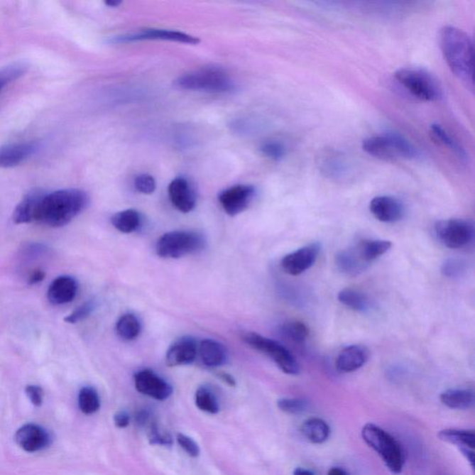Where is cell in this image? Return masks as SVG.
<instances>
[{
    "label": "cell",
    "instance_id": "obj_36",
    "mask_svg": "<svg viewBox=\"0 0 475 475\" xmlns=\"http://www.w3.org/2000/svg\"><path fill=\"white\" fill-rule=\"evenodd\" d=\"M278 408L287 414H301L307 410L310 403L307 399L297 398H284L278 399Z\"/></svg>",
    "mask_w": 475,
    "mask_h": 475
},
{
    "label": "cell",
    "instance_id": "obj_27",
    "mask_svg": "<svg viewBox=\"0 0 475 475\" xmlns=\"http://www.w3.org/2000/svg\"><path fill=\"white\" fill-rule=\"evenodd\" d=\"M437 437L444 443L458 447L459 450H474L475 434L473 430L444 429L438 432Z\"/></svg>",
    "mask_w": 475,
    "mask_h": 475
},
{
    "label": "cell",
    "instance_id": "obj_20",
    "mask_svg": "<svg viewBox=\"0 0 475 475\" xmlns=\"http://www.w3.org/2000/svg\"><path fill=\"white\" fill-rule=\"evenodd\" d=\"M77 281L71 276H60L50 283L48 290V301L53 305H62L71 302L77 296Z\"/></svg>",
    "mask_w": 475,
    "mask_h": 475
},
{
    "label": "cell",
    "instance_id": "obj_4",
    "mask_svg": "<svg viewBox=\"0 0 475 475\" xmlns=\"http://www.w3.org/2000/svg\"><path fill=\"white\" fill-rule=\"evenodd\" d=\"M178 89L208 93H229L236 89L234 81L225 70L208 66L181 75L175 81Z\"/></svg>",
    "mask_w": 475,
    "mask_h": 475
},
{
    "label": "cell",
    "instance_id": "obj_50",
    "mask_svg": "<svg viewBox=\"0 0 475 475\" xmlns=\"http://www.w3.org/2000/svg\"><path fill=\"white\" fill-rule=\"evenodd\" d=\"M293 475H315L312 471L305 468H296Z\"/></svg>",
    "mask_w": 475,
    "mask_h": 475
},
{
    "label": "cell",
    "instance_id": "obj_33",
    "mask_svg": "<svg viewBox=\"0 0 475 475\" xmlns=\"http://www.w3.org/2000/svg\"><path fill=\"white\" fill-rule=\"evenodd\" d=\"M78 405H80L82 413L87 415L96 413L101 408L98 392L93 387H83L78 395Z\"/></svg>",
    "mask_w": 475,
    "mask_h": 475
},
{
    "label": "cell",
    "instance_id": "obj_24",
    "mask_svg": "<svg viewBox=\"0 0 475 475\" xmlns=\"http://www.w3.org/2000/svg\"><path fill=\"white\" fill-rule=\"evenodd\" d=\"M440 400L452 410H465L474 408L475 395L471 389H449L442 393Z\"/></svg>",
    "mask_w": 475,
    "mask_h": 475
},
{
    "label": "cell",
    "instance_id": "obj_3",
    "mask_svg": "<svg viewBox=\"0 0 475 475\" xmlns=\"http://www.w3.org/2000/svg\"><path fill=\"white\" fill-rule=\"evenodd\" d=\"M361 435L365 443L381 457L392 474L402 473L405 454L399 442L391 434L374 423H367L363 426Z\"/></svg>",
    "mask_w": 475,
    "mask_h": 475
},
{
    "label": "cell",
    "instance_id": "obj_18",
    "mask_svg": "<svg viewBox=\"0 0 475 475\" xmlns=\"http://www.w3.org/2000/svg\"><path fill=\"white\" fill-rule=\"evenodd\" d=\"M38 150L36 142H18L0 148V168H11L21 165Z\"/></svg>",
    "mask_w": 475,
    "mask_h": 475
},
{
    "label": "cell",
    "instance_id": "obj_21",
    "mask_svg": "<svg viewBox=\"0 0 475 475\" xmlns=\"http://www.w3.org/2000/svg\"><path fill=\"white\" fill-rule=\"evenodd\" d=\"M202 362L210 368L220 367L228 361V351L219 342L205 339L198 346Z\"/></svg>",
    "mask_w": 475,
    "mask_h": 475
},
{
    "label": "cell",
    "instance_id": "obj_38",
    "mask_svg": "<svg viewBox=\"0 0 475 475\" xmlns=\"http://www.w3.org/2000/svg\"><path fill=\"white\" fill-rule=\"evenodd\" d=\"M467 271V263L464 260L450 258L442 266L441 271L447 278L462 277Z\"/></svg>",
    "mask_w": 475,
    "mask_h": 475
},
{
    "label": "cell",
    "instance_id": "obj_48",
    "mask_svg": "<svg viewBox=\"0 0 475 475\" xmlns=\"http://www.w3.org/2000/svg\"><path fill=\"white\" fill-rule=\"evenodd\" d=\"M137 422H138V425H143L145 423L149 420V413H147V411H141L137 415Z\"/></svg>",
    "mask_w": 475,
    "mask_h": 475
},
{
    "label": "cell",
    "instance_id": "obj_35",
    "mask_svg": "<svg viewBox=\"0 0 475 475\" xmlns=\"http://www.w3.org/2000/svg\"><path fill=\"white\" fill-rule=\"evenodd\" d=\"M195 404L200 410L209 414L219 413V404L217 396L207 387H199L195 393Z\"/></svg>",
    "mask_w": 475,
    "mask_h": 475
},
{
    "label": "cell",
    "instance_id": "obj_51",
    "mask_svg": "<svg viewBox=\"0 0 475 475\" xmlns=\"http://www.w3.org/2000/svg\"><path fill=\"white\" fill-rule=\"evenodd\" d=\"M105 4L109 6V7L116 8L118 6L122 4V2L119 1V0H109V1L105 2Z\"/></svg>",
    "mask_w": 475,
    "mask_h": 475
},
{
    "label": "cell",
    "instance_id": "obj_11",
    "mask_svg": "<svg viewBox=\"0 0 475 475\" xmlns=\"http://www.w3.org/2000/svg\"><path fill=\"white\" fill-rule=\"evenodd\" d=\"M322 246L313 243L288 253L281 260V268L290 276H298L310 269L316 263Z\"/></svg>",
    "mask_w": 475,
    "mask_h": 475
},
{
    "label": "cell",
    "instance_id": "obj_17",
    "mask_svg": "<svg viewBox=\"0 0 475 475\" xmlns=\"http://www.w3.org/2000/svg\"><path fill=\"white\" fill-rule=\"evenodd\" d=\"M198 355V346L195 339L183 337L172 344L166 353V364L169 367H178L195 362Z\"/></svg>",
    "mask_w": 475,
    "mask_h": 475
},
{
    "label": "cell",
    "instance_id": "obj_15",
    "mask_svg": "<svg viewBox=\"0 0 475 475\" xmlns=\"http://www.w3.org/2000/svg\"><path fill=\"white\" fill-rule=\"evenodd\" d=\"M15 441L26 452H36L45 449L50 442L48 432L41 426L27 423L15 434Z\"/></svg>",
    "mask_w": 475,
    "mask_h": 475
},
{
    "label": "cell",
    "instance_id": "obj_32",
    "mask_svg": "<svg viewBox=\"0 0 475 475\" xmlns=\"http://www.w3.org/2000/svg\"><path fill=\"white\" fill-rule=\"evenodd\" d=\"M281 335L293 343L302 344L310 337V329L305 323L299 320L284 322L280 329Z\"/></svg>",
    "mask_w": 475,
    "mask_h": 475
},
{
    "label": "cell",
    "instance_id": "obj_2",
    "mask_svg": "<svg viewBox=\"0 0 475 475\" xmlns=\"http://www.w3.org/2000/svg\"><path fill=\"white\" fill-rule=\"evenodd\" d=\"M89 201L87 193L77 189L44 193L36 221L50 228L65 226L87 208Z\"/></svg>",
    "mask_w": 475,
    "mask_h": 475
},
{
    "label": "cell",
    "instance_id": "obj_5",
    "mask_svg": "<svg viewBox=\"0 0 475 475\" xmlns=\"http://www.w3.org/2000/svg\"><path fill=\"white\" fill-rule=\"evenodd\" d=\"M362 149L368 155L383 161L413 160L419 155V151L410 141L398 134L373 136L362 141Z\"/></svg>",
    "mask_w": 475,
    "mask_h": 475
},
{
    "label": "cell",
    "instance_id": "obj_16",
    "mask_svg": "<svg viewBox=\"0 0 475 475\" xmlns=\"http://www.w3.org/2000/svg\"><path fill=\"white\" fill-rule=\"evenodd\" d=\"M169 198L181 213L187 214L195 208L196 195L189 181L184 178H175L169 184Z\"/></svg>",
    "mask_w": 475,
    "mask_h": 475
},
{
    "label": "cell",
    "instance_id": "obj_14",
    "mask_svg": "<svg viewBox=\"0 0 475 475\" xmlns=\"http://www.w3.org/2000/svg\"><path fill=\"white\" fill-rule=\"evenodd\" d=\"M370 211L375 219L383 223L398 222L405 216L404 204L392 196H377L372 199Z\"/></svg>",
    "mask_w": 475,
    "mask_h": 475
},
{
    "label": "cell",
    "instance_id": "obj_46",
    "mask_svg": "<svg viewBox=\"0 0 475 475\" xmlns=\"http://www.w3.org/2000/svg\"><path fill=\"white\" fill-rule=\"evenodd\" d=\"M46 278V272L41 268H36L34 271H32L28 277V283L30 285H35V284H38L42 283L44 280V278Z\"/></svg>",
    "mask_w": 475,
    "mask_h": 475
},
{
    "label": "cell",
    "instance_id": "obj_19",
    "mask_svg": "<svg viewBox=\"0 0 475 475\" xmlns=\"http://www.w3.org/2000/svg\"><path fill=\"white\" fill-rule=\"evenodd\" d=\"M370 350L361 344H353L344 348L337 359V368L343 373L359 370L370 359Z\"/></svg>",
    "mask_w": 475,
    "mask_h": 475
},
{
    "label": "cell",
    "instance_id": "obj_40",
    "mask_svg": "<svg viewBox=\"0 0 475 475\" xmlns=\"http://www.w3.org/2000/svg\"><path fill=\"white\" fill-rule=\"evenodd\" d=\"M95 307L96 305L94 301L84 302L83 305H81L80 307H78L77 310L72 311L71 314L65 317V322L70 323V324H75V323L80 322L81 320H84L87 317H89V315L93 312Z\"/></svg>",
    "mask_w": 475,
    "mask_h": 475
},
{
    "label": "cell",
    "instance_id": "obj_23",
    "mask_svg": "<svg viewBox=\"0 0 475 475\" xmlns=\"http://www.w3.org/2000/svg\"><path fill=\"white\" fill-rule=\"evenodd\" d=\"M335 263H337V268L342 273L350 277L358 276L370 266L360 258L355 247L339 252L337 258H335Z\"/></svg>",
    "mask_w": 475,
    "mask_h": 475
},
{
    "label": "cell",
    "instance_id": "obj_6",
    "mask_svg": "<svg viewBox=\"0 0 475 475\" xmlns=\"http://www.w3.org/2000/svg\"><path fill=\"white\" fill-rule=\"evenodd\" d=\"M395 78L408 92L422 102H434L443 97V87L437 77L427 70L405 67L395 72Z\"/></svg>",
    "mask_w": 475,
    "mask_h": 475
},
{
    "label": "cell",
    "instance_id": "obj_1",
    "mask_svg": "<svg viewBox=\"0 0 475 475\" xmlns=\"http://www.w3.org/2000/svg\"><path fill=\"white\" fill-rule=\"evenodd\" d=\"M439 44L450 71L468 89H474V48L464 30L447 26L440 30Z\"/></svg>",
    "mask_w": 475,
    "mask_h": 475
},
{
    "label": "cell",
    "instance_id": "obj_44",
    "mask_svg": "<svg viewBox=\"0 0 475 475\" xmlns=\"http://www.w3.org/2000/svg\"><path fill=\"white\" fill-rule=\"evenodd\" d=\"M26 393L34 406L40 407L42 403H43L44 392L40 386H33V384L27 386L26 387Z\"/></svg>",
    "mask_w": 475,
    "mask_h": 475
},
{
    "label": "cell",
    "instance_id": "obj_42",
    "mask_svg": "<svg viewBox=\"0 0 475 475\" xmlns=\"http://www.w3.org/2000/svg\"><path fill=\"white\" fill-rule=\"evenodd\" d=\"M150 443L151 444H160V446H171L173 444L171 435L168 432H161L158 426L151 425L149 435Z\"/></svg>",
    "mask_w": 475,
    "mask_h": 475
},
{
    "label": "cell",
    "instance_id": "obj_28",
    "mask_svg": "<svg viewBox=\"0 0 475 475\" xmlns=\"http://www.w3.org/2000/svg\"><path fill=\"white\" fill-rule=\"evenodd\" d=\"M338 300L346 307L359 313H367L371 310V299L359 290L344 289L338 293Z\"/></svg>",
    "mask_w": 475,
    "mask_h": 475
},
{
    "label": "cell",
    "instance_id": "obj_10",
    "mask_svg": "<svg viewBox=\"0 0 475 475\" xmlns=\"http://www.w3.org/2000/svg\"><path fill=\"white\" fill-rule=\"evenodd\" d=\"M136 389L142 395L163 401L173 394L171 384L151 370H142L134 376Z\"/></svg>",
    "mask_w": 475,
    "mask_h": 475
},
{
    "label": "cell",
    "instance_id": "obj_9",
    "mask_svg": "<svg viewBox=\"0 0 475 475\" xmlns=\"http://www.w3.org/2000/svg\"><path fill=\"white\" fill-rule=\"evenodd\" d=\"M435 231L440 243L450 249H461L468 246L474 237L473 224L464 219L438 221L435 224Z\"/></svg>",
    "mask_w": 475,
    "mask_h": 475
},
{
    "label": "cell",
    "instance_id": "obj_41",
    "mask_svg": "<svg viewBox=\"0 0 475 475\" xmlns=\"http://www.w3.org/2000/svg\"><path fill=\"white\" fill-rule=\"evenodd\" d=\"M134 186L138 192L143 193V195H151L155 192L156 181L150 175L141 174L136 177Z\"/></svg>",
    "mask_w": 475,
    "mask_h": 475
},
{
    "label": "cell",
    "instance_id": "obj_8",
    "mask_svg": "<svg viewBox=\"0 0 475 475\" xmlns=\"http://www.w3.org/2000/svg\"><path fill=\"white\" fill-rule=\"evenodd\" d=\"M241 339L250 347L268 356L272 361L276 363L278 367L284 373L289 375L300 373V365L297 360L285 346L278 342L262 337L256 332H246Z\"/></svg>",
    "mask_w": 475,
    "mask_h": 475
},
{
    "label": "cell",
    "instance_id": "obj_25",
    "mask_svg": "<svg viewBox=\"0 0 475 475\" xmlns=\"http://www.w3.org/2000/svg\"><path fill=\"white\" fill-rule=\"evenodd\" d=\"M354 247L360 258L368 265H371V262L391 249L392 243L386 240H362Z\"/></svg>",
    "mask_w": 475,
    "mask_h": 475
},
{
    "label": "cell",
    "instance_id": "obj_22",
    "mask_svg": "<svg viewBox=\"0 0 475 475\" xmlns=\"http://www.w3.org/2000/svg\"><path fill=\"white\" fill-rule=\"evenodd\" d=\"M44 192L40 190L30 192L27 195L20 204L17 205L13 212V221L15 224H27L34 222L36 220L39 202Z\"/></svg>",
    "mask_w": 475,
    "mask_h": 475
},
{
    "label": "cell",
    "instance_id": "obj_31",
    "mask_svg": "<svg viewBox=\"0 0 475 475\" xmlns=\"http://www.w3.org/2000/svg\"><path fill=\"white\" fill-rule=\"evenodd\" d=\"M118 337L125 341L135 340L141 332V324L133 314H125L118 320L116 327Z\"/></svg>",
    "mask_w": 475,
    "mask_h": 475
},
{
    "label": "cell",
    "instance_id": "obj_26",
    "mask_svg": "<svg viewBox=\"0 0 475 475\" xmlns=\"http://www.w3.org/2000/svg\"><path fill=\"white\" fill-rule=\"evenodd\" d=\"M301 432L302 435L311 443L323 444L331 435V428L324 420L320 417H310L302 422Z\"/></svg>",
    "mask_w": 475,
    "mask_h": 475
},
{
    "label": "cell",
    "instance_id": "obj_37",
    "mask_svg": "<svg viewBox=\"0 0 475 475\" xmlns=\"http://www.w3.org/2000/svg\"><path fill=\"white\" fill-rule=\"evenodd\" d=\"M26 66L22 63H14L4 69L0 70V92L3 87L18 80L26 72Z\"/></svg>",
    "mask_w": 475,
    "mask_h": 475
},
{
    "label": "cell",
    "instance_id": "obj_49",
    "mask_svg": "<svg viewBox=\"0 0 475 475\" xmlns=\"http://www.w3.org/2000/svg\"><path fill=\"white\" fill-rule=\"evenodd\" d=\"M327 475H349V474H348L346 471L344 470V469H341L339 467H334L329 469L328 474Z\"/></svg>",
    "mask_w": 475,
    "mask_h": 475
},
{
    "label": "cell",
    "instance_id": "obj_45",
    "mask_svg": "<svg viewBox=\"0 0 475 475\" xmlns=\"http://www.w3.org/2000/svg\"><path fill=\"white\" fill-rule=\"evenodd\" d=\"M114 420L118 428H126L129 425L130 416L126 411H119L114 415Z\"/></svg>",
    "mask_w": 475,
    "mask_h": 475
},
{
    "label": "cell",
    "instance_id": "obj_13",
    "mask_svg": "<svg viewBox=\"0 0 475 475\" xmlns=\"http://www.w3.org/2000/svg\"><path fill=\"white\" fill-rule=\"evenodd\" d=\"M142 40L173 41L190 45H197L200 42L199 38L196 36L166 29H146L137 33V34L124 36L116 38V41L119 42V43Z\"/></svg>",
    "mask_w": 475,
    "mask_h": 475
},
{
    "label": "cell",
    "instance_id": "obj_43",
    "mask_svg": "<svg viewBox=\"0 0 475 475\" xmlns=\"http://www.w3.org/2000/svg\"><path fill=\"white\" fill-rule=\"evenodd\" d=\"M177 442L180 444L181 449H183L187 455L192 458H197L200 455V447L192 438L187 437L186 435L178 434L177 435Z\"/></svg>",
    "mask_w": 475,
    "mask_h": 475
},
{
    "label": "cell",
    "instance_id": "obj_34",
    "mask_svg": "<svg viewBox=\"0 0 475 475\" xmlns=\"http://www.w3.org/2000/svg\"><path fill=\"white\" fill-rule=\"evenodd\" d=\"M347 162L341 154L329 153L323 155L320 165L323 172L331 177H340L346 173Z\"/></svg>",
    "mask_w": 475,
    "mask_h": 475
},
{
    "label": "cell",
    "instance_id": "obj_39",
    "mask_svg": "<svg viewBox=\"0 0 475 475\" xmlns=\"http://www.w3.org/2000/svg\"><path fill=\"white\" fill-rule=\"evenodd\" d=\"M260 151H261L263 155L275 162H278L280 161V160H283L286 154L285 147H284L283 144H281L280 142L278 141L265 142V143H263L261 147H260Z\"/></svg>",
    "mask_w": 475,
    "mask_h": 475
},
{
    "label": "cell",
    "instance_id": "obj_47",
    "mask_svg": "<svg viewBox=\"0 0 475 475\" xmlns=\"http://www.w3.org/2000/svg\"><path fill=\"white\" fill-rule=\"evenodd\" d=\"M219 377L220 378L221 380L223 381L224 383L229 384V386H236V381L234 378L231 376V375H229L228 373H219Z\"/></svg>",
    "mask_w": 475,
    "mask_h": 475
},
{
    "label": "cell",
    "instance_id": "obj_7",
    "mask_svg": "<svg viewBox=\"0 0 475 475\" xmlns=\"http://www.w3.org/2000/svg\"><path fill=\"white\" fill-rule=\"evenodd\" d=\"M204 236L196 231H175L165 233L156 244V253L162 258L178 259L198 253L205 247Z\"/></svg>",
    "mask_w": 475,
    "mask_h": 475
},
{
    "label": "cell",
    "instance_id": "obj_30",
    "mask_svg": "<svg viewBox=\"0 0 475 475\" xmlns=\"http://www.w3.org/2000/svg\"><path fill=\"white\" fill-rule=\"evenodd\" d=\"M430 134L437 145L452 151L461 160L466 159V151L440 125L434 124L430 128Z\"/></svg>",
    "mask_w": 475,
    "mask_h": 475
},
{
    "label": "cell",
    "instance_id": "obj_29",
    "mask_svg": "<svg viewBox=\"0 0 475 475\" xmlns=\"http://www.w3.org/2000/svg\"><path fill=\"white\" fill-rule=\"evenodd\" d=\"M111 222L114 228L122 233L129 234L135 232L141 225V216L137 210L128 209L118 212L111 219Z\"/></svg>",
    "mask_w": 475,
    "mask_h": 475
},
{
    "label": "cell",
    "instance_id": "obj_12",
    "mask_svg": "<svg viewBox=\"0 0 475 475\" xmlns=\"http://www.w3.org/2000/svg\"><path fill=\"white\" fill-rule=\"evenodd\" d=\"M255 195V187L236 185L223 190L219 196V201L229 216L235 217L249 207Z\"/></svg>",
    "mask_w": 475,
    "mask_h": 475
}]
</instances>
